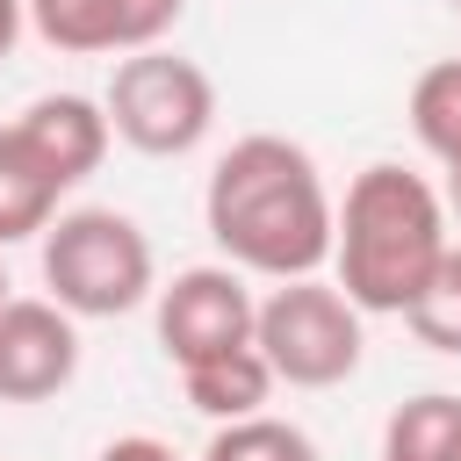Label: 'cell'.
I'll list each match as a JSON object with an SVG mask.
<instances>
[{
	"label": "cell",
	"instance_id": "obj_1",
	"mask_svg": "<svg viewBox=\"0 0 461 461\" xmlns=\"http://www.w3.org/2000/svg\"><path fill=\"white\" fill-rule=\"evenodd\" d=\"M202 223L238 274L267 281H310L331 259V194L317 158L295 137L252 130L238 137L202 187Z\"/></svg>",
	"mask_w": 461,
	"mask_h": 461
},
{
	"label": "cell",
	"instance_id": "obj_2",
	"mask_svg": "<svg viewBox=\"0 0 461 461\" xmlns=\"http://www.w3.org/2000/svg\"><path fill=\"white\" fill-rule=\"evenodd\" d=\"M447 202L425 173L403 166H367L353 173L346 202L331 209V267H339V295L360 317H403L418 303V288L432 281V267L447 259Z\"/></svg>",
	"mask_w": 461,
	"mask_h": 461
},
{
	"label": "cell",
	"instance_id": "obj_3",
	"mask_svg": "<svg viewBox=\"0 0 461 461\" xmlns=\"http://www.w3.org/2000/svg\"><path fill=\"white\" fill-rule=\"evenodd\" d=\"M108 115L86 94H43L0 122V245L43 238L58 202L108 158Z\"/></svg>",
	"mask_w": 461,
	"mask_h": 461
},
{
	"label": "cell",
	"instance_id": "obj_4",
	"mask_svg": "<svg viewBox=\"0 0 461 461\" xmlns=\"http://www.w3.org/2000/svg\"><path fill=\"white\" fill-rule=\"evenodd\" d=\"M43 288L65 317H130L158 295L151 238L122 209H65L43 230Z\"/></svg>",
	"mask_w": 461,
	"mask_h": 461
},
{
	"label": "cell",
	"instance_id": "obj_5",
	"mask_svg": "<svg viewBox=\"0 0 461 461\" xmlns=\"http://www.w3.org/2000/svg\"><path fill=\"white\" fill-rule=\"evenodd\" d=\"M101 115H108V130L130 151H144V158H187L216 130V79L194 58L151 43V50L115 58V79L101 94Z\"/></svg>",
	"mask_w": 461,
	"mask_h": 461
},
{
	"label": "cell",
	"instance_id": "obj_6",
	"mask_svg": "<svg viewBox=\"0 0 461 461\" xmlns=\"http://www.w3.org/2000/svg\"><path fill=\"white\" fill-rule=\"evenodd\" d=\"M252 346L288 389H331L360 367V310L331 281H274V295L252 310Z\"/></svg>",
	"mask_w": 461,
	"mask_h": 461
},
{
	"label": "cell",
	"instance_id": "obj_7",
	"mask_svg": "<svg viewBox=\"0 0 461 461\" xmlns=\"http://www.w3.org/2000/svg\"><path fill=\"white\" fill-rule=\"evenodd\" d=\"M252 288L238 267H187L158 288V346L173 367L216 360L230 346H252Z\"/></svg>",
	"mask_w": 461,
	"mask_h": 461
},
{
	"label": "cell",
	"instance_id": "obj_8",
	"mask_svg": "<svg viewBox=\"0 0 461 461\" xmlns=\"http://www.w3.org/2000/svg\"><path fill=\"white\" fill-rule=\"evenodd\" d=\"M79 375V317L50 295L0 303V403H50Z\"/></svg>",
	"mask_w": 461,
	"mask_h": 461
},
{
	"label": "cell",
	"instance_id": "obj_9",
	"mask_svg": "<svg viewBox=\"0 0 461 461\" xmlns=\"http://www.w3.org/2000/svg\"><path fill=\"white\" fill-rule=\"evenodd\" d=\"M22 7H29V29L50 50H72V58L151 50L187 14V0H22Z\"/></svg>",
	"mask_w": 461,
	"mask_h": 461
},
{
	"label": "cell",
	"instance_id": "obj_10",
	"mask_svg": "<svg viewBox=\"0 0 461 461\" xmlns=\"http://www.w3.org/2000/svg\"><path fill=\"white\" fill-rule=\"evenodd\" d=\"M180 389H187V403H194L202 418L230 425V418L267 411V396H274V367L259 360V346H230V353H216V360L180 367Z\"/></svg>",
	"mask_w": 461,
	"mask_h": 461
},
{
	"label": "cell",
	"instance_id": "obj_11",
	"mask_svg": "<svg viewBox=\"0 0 461 461\" xmlns=\"http://www.w3.org/2000/svg\"><path fill=\"white\" fill-rule=\"evenodd\" d=\"M382 461H461V396L425 389L396 403L382 425Z\"/></svg>",
	"mask_w": 461,
	"mask_h": 461
},
{
	"label": "cell",
	"instance_id": "obj_12",
	"mask_svg": "<svg viewBox=\"0 0 461 461\" xmlns=\"http://www.w3.org/2000/svg\"><path fill=\"white\" fill-rule=\"evenodd\" d=\"M411 130L439 166H461V58H439L411 86Z\"/></svg>",
	"mask_w": 461,
	"mask_h": 461
},
{
	"label": "cell",
	"instance_id": "obj_13",
	"mask_svg": "<svg viewBox=\"0 0 461 461\" xmlns=\"http://www.w3.org/2000/svg\"><path fill=\"white\" fill-rule=\"evenodd\" d=\"M202 461H317V439L303 425H288V418L252 411V418L216 425L209 447H202Z\"/></svg>",
	"mask_w": 461,
	"mask_h": 461
},
{
	"label": "cell",
	"instance_id": "obj_14",
	"mask_svg": "<svg viewBox=\"0 0 461 461\" xmlns=\"http://www.w3.org/2000/svg\"><path fill=\"white\" fill-rule=\"evenodd\" d=\"M403 324H411L418 346L461 360V245H447V259L432 267V281L418 288V303L403 310Z\"/></svg>",
	"mask_w": 461,
	"mask_h": 461
},
{
	"label": "cell",
	"instance_id": "obj_15",
	"mask_svg": "<svg viewBox=\"0 0 461 461\" xmlns=\"http://www.w3.org/2000/svg\"><path fill=\"white\" fill-rule=\"evenodd\" d=\"M101 461H180V454L166 439H151V432H122V439L101 447Z\"/></svg>",
	"mask_w": 461,
	"mask_h": 461
},
{
	"label": "cell",
	"instance_id": "obj_16",
	"mask_svg": "<svg viewBox=\"0 0 461 461\" xmlns=\"http://www.w3.org/2000/svg\"><path fill=\"white\" fill-rule=\"evenodd\" d=\"M22 29H29V7H22V0H0V58L22 43Z\"/></svg>",
	"mask_w": 461,
	"mask_h": 461
},
{
	"label": "cell",
	"instance_id": "obj_17",
	"mask_svg": "<svg viewBox=\"0 0 461 461\" xmlns=\"http://www.w3.org/2000/svg\"><path fill=\"white\" fill-rule=\"evenodd\" d=\"M439 202H447V216L461 223V166H447V194H439Z\"/></svg>",
	"mask_w": 461,
	"mask_h": 461
},
{
	"label": "cell",
	"instance_id": "obj_18",
	"mask_svg": "<svg viewBox=\"0 0 461 461\" xmlns=\"http://www.w3.org/2000/svg\"><path fill=\"white\" fill-rule=\"evenodd\" d=\"M0 303H7V267H0Z\"/></svg>",
	"mask_w": 461,
	"mask_h": 461
},
{
	"label": "cell",
	"instance_id": "obj_19",
	"mask_svg": "<svg viewBox=\"0 0 461 461\" xmlns=\"http://www.w3.org/2000/svg\"><path fill=\"white\" fill-rule=\"evenodd\" d=\"M454 7H461V0H454Z\"/></svg>",
	"mask_w": 461,
	"mask_h": 461
}]
</instances>
